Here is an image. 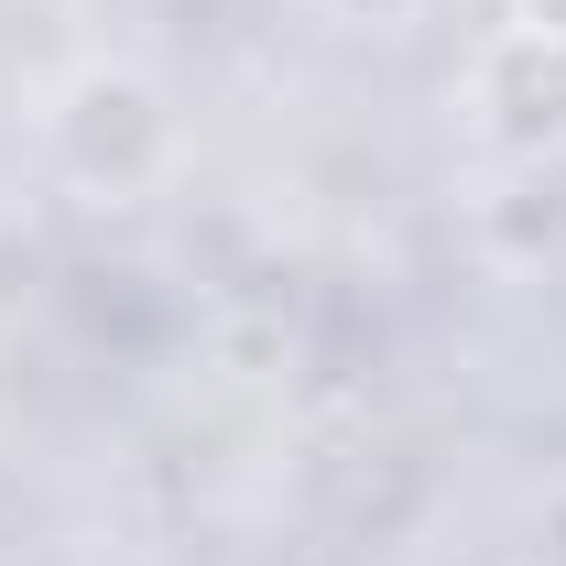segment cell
Instances as JSON below:
<instances>
[{
	"instance_id": "obj_1",
	"label": "cell",
	"mask_w": 566,
	"mask_h": 566,
	"mask_svg": "<svg viewBox=\"0 0 566 566\" xmlns=\"http://www.w3.org/2000/svg\"><path fill=\"white\" fill-rule=\"evenodd\" d=\"M33 142H44V175L66 186L76 208H109V218L175 197V175H186V109H175V87L120 66V55L76 66L44 98Z\"/></svg>"
},
{
	"instance_id": "obj_2",
	"label": "cell",
	"mask_w": 566,
	"mask_h": 566,
	"mask_svg": "<svg viewBox=\"0 0 566 566\" xmlns=\"http://www.w3.org/2000/svg\"><path fill=\"white\" fill-rule=\"evenodd\" d=\"M447 109H458V132L480 142L491 164H512V175L566 164V33L512 11L501 33L469 44V66H458V87H447Z\"/></svg>"
}]
</instances>
